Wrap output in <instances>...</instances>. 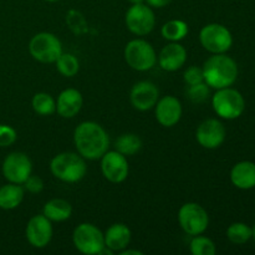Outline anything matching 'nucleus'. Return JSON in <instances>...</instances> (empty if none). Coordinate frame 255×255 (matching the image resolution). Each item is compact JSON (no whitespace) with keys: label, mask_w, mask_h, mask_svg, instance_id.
<instances>
[{"label":"nucleus","mask_w":255,"mask_h":255,"mask_svg":"<svg viewBox=\"0 0 255 255\" xmlns=\"http://www.w3.org/2000/svg\"><path fill=\"white\" fill-rule=\"evenodd\" d=\"M74 143L77 153L85 159H100L110 147V138L104 127L94 121L81 122L75 128Z\"/></svg>","instance_id":"obj_1"},{"label":"nucleus","mask_w":255,"mask_h":255,"mask_svg":"<svg viewBox=\"0 0 255 255\" xmlns=\"http://www.w3.org/2000/svg\"><path fill=\"white\" fill-rule=\"evenodd\" d=\"M204 82L212 89L231 87L238 77V65L226 54H213L203 65Z\"/></svg>","instance_id":"obj_2"},{"label":"nucleus","mask_w":255,"mask_h":255,"mask_svg":"<svg viewBox=\"0 0 255 255\" xmlns=\"http://www.w3.org/2000/svg\"><path fill=\"white\" fill-rule=\"evenodd\" d=\"M50 171L52 176L65 183H76L86 176L87 166L81 154L62 152L51 159Z\"/></svg>","instance_id":"obj_3"},{"label":"nucleus","mask_w":255,"mask_h":255,"mask_svg":"<svg viewBox=\"0 0 255 255\" xmlns=\"http://www.w3.org/2000/svg\"><path fill=\"white\" fill-rule=\"evenodd\" d=\"M214 112L224 120H236L244 112L246 101L242 94L231 87L217 90L212 99Z\"/></svg>","instance_id":"obj_4"},{"label":"nucleus","mask_w":255,"mask_h":255,"mask_svg":"<svg viewBox=\"0 0 255 255\" xmlns=\"http://www.w3.org/2000/svg\"><path fill=\"white\" fill-rule=\"evenodd\" d=\"M125 60L127 65L136 71H148L156 65L157 55L148 41L134 39L125 47Z\"/></svg>","instance_id":"obj_5"},{"label":"nucleus","mask_w":255,"mask_h":255,"mask_svg":"<svg viewBox=\"0 0 255 255\" xmlns=\"http://www.w3.org/2000/svg\"><path fill=\"white\" fill-rule=\"evenodd\" d=\"M29 52L36 61L52 64L62 54V45L56 35L51 32H39L30 40Z\"/></svg>","instance_id":"obj_6"},{"label":"nucleus","mask_w":255,"mask_h":255,"mask_svg":"<svg viewBox=\"0 0 255 255\" xmlns=\"http://www.w3.org/2000/svg\"><path fill=\"white\" fill-rule=\"evenodd\" d=\"M74 246L80 253L97 255L105 248L104 233L91 223H81L72 233Z\"/></svg>","instance_id":"obj_7"},{"label":"nucleus","mask_w":255,"mask_h":255,"mask_svg":"<svg viewBox=\"0 0 255 255\" xmlns=\"http://www.w3.org/2000/svg\"><path fill=\"white\" fill-rule=\"evenodd\" d=\"M178 223L188 236H199L208 228L209 216L203 207L194 202H189L179 209Z\"/></svg>","instance_id":"obj_8"},{"label":"nucleus","mask_w":255,"mask_h":255,"mask_svg":"<svg viewBox=\"0 0 255 255\" xmlns=\"http://www.w3.org/2000/svg\"><path fill=\"white\" fill-rule=\"evenodd\" d=\"M199 41L212 54H226L233 45V36L224 25L213 22L202 27Z\"/></svg>","instance_id":"obj_9"},{"label":"nucleus","mask_w":255,"mask_h":255,"mask_svg":"<svg viewBox=\"0 0 255 255\" xmlns=\"http://www.w3.org/2000/svg\"><path fill=\"white\" fill-rule=\"evenodd\" d=\"M126 26L132 34L137 36H144L149 34L154 29L156 25V16L153 10L147 4H132V6L127 10Z\"/></svg>","instance_id":"obj_10"},{"label":"nucleus","mask_w":255,"mask_h":255,"mask_svg":"<svg viewBox=\"0 0 255 255\" xmlns=\"http://www.w3.org/2000/svg\"><path fill=\"white\" fill-rule=\"evenodd\" d=\"M1 172L7 182L22 186L32 172L31 159L22 152H11L2 162Z\"/></svg>","instance_id":"obj_11"},{"label":"nucleus","mask_w":255,"mask_h":255,"mask_svg":"<svg viewBox=\"0 0 255 255\" xmlns=\"http://www.w3.org/2000/svg\"><path fill=\"white\" fill-rule=\"evenodd\" d=\"M101 171L105 178L111 183H122L128 176L129 167L126 156L120 152L107 151L101 157Z\"/></svg>","instance_id":"obj_12"},{"label":"nucleus","mask_w":255,"mask_h":255,"mask_svg":"<svg viewBox=\"0 0 255 255\" xmlns=\"http://www.w3.org/2000/svg\"><path fill=\"white\" fill-rule=\"evenodd\" d=\"M226 136V127L217 119L206 120L199 125L196 131L197 142L207 149L218 148L224 142Z\"/></svg>","instance_id":"obj_13"},{"label":"nucleus","mask_w":255,"mask_h":255,"mask_svg":"<svg viewBox=\"0 0 255 255\" xmlns=\"http://www.w3.org/2000/svg\"><path fill=\"white\" fill-rule=\"evenodd\" d=\"M25 234L30 246L37 249L45 248L52 238L51 221L47 219L44 214L34 216L27 222Z\"/></svg>","instance_id":"obj_14"},{"label":"nucleus","mask_w":255,"mask_h":255,"mask_svg":"<svg viewBox=\"0 0 255 255\" xmlns=\"http://www.w3.org/2000/svg\"><path fill=\"white\" fill-rule=\"evenodd\" d=\"M132 106L138 111H148L156 106L159 100V91L151 81H139L133 85L129 94Z\"/></svg>","instance_id":"obj_15"},{"label":"nucleus","mask_w":255,"mask_h":255,"mask_svg":"<svg viewBox=\"0 0 255 255\" xmlns=\"http://www.w3.org/2000/svg\"><path fill=\"white\" fill-rule=\"evenodd\" d=\"M156 119L163 127H173L182 117V104L177 97L164 96L156 104Z\"/></svg>","instance_id":"obj_16"},{"label":"nucleus","mask_w":255,"mask_h":255,"mask_svg":"<svg viewBox=\"0 0 255 255\" xmlns=\"http://www.w3.org/2000/svg\"><path fill=\"white\" fill-rule=\"evenodd\" d=\"M187 61V50L178 41H171L161 50L158 55V65L164 71H177L184 66Z\"/></svg>","instance_id":"obj_17"},{"label":"nucleus","mask_w":255,"mask_h":255,"mask_svg":"<svg viewBox=\"0 0 255 255\" xmlns=\"http://www.w3.org/2000/svg\"><path fill=\"white\" fill-rule=\"evenodd\" d=\"M84 105L81 92L76 89H66L59 95L56 101V111L64 119L76 116Z\"/></svg>","instance_id":"obj_18"},{"label":"nucleus","mask_w":255,"mask_h":255,"mask_svg":"<svg viewBox=\"0 0 255 255\" xmlns=\"http://www.w3.org/2000/svg\"><path fill=\"white\" fill-rule=\"evenodd\" d=\"M105 247L112 252H122L131 242V231L124 223H115L104 234Z\"/></svg>","instance_id":"obj_19"},{"label":"nucleus","mask_w":255,"mask_h":255,"mask_svg":"<svg viewBox=\"0 0 255 255\" xmlns=\"http://www.w3.org/2000/svg\"><path fill=\"white\" fill-rule=\"evenodd\" d=\"M231 181L239 189L254 188L255 163L249 161H243L237 163L231 171Z\"/></svg>","instance_id":"obj_20"},{"label":"nucleus","mask_w":255,"mask_h":255,"mask_svg":"<svg viewBox=\"0 0 255 255\" xmlns=\"http://www.w3.org/2000/svg\"><path fill=\"white\" fill-rule=\"evenodd\" d=\"M24 199V187L21 184L7 183L0 187V208L11 211L17 208Z\"/></svg>","instance_id":"obj_21"},{"label":"nucleus","mask_w":255,"mask_h":255,"mask_svg":"<svg viewBox=\"0 0 255 255\" xmlns=\"http://www.w3.org/2000/svg\"><path fill=\"white\" fill-rule=\"evenodd\" d=\"M72 207L67 201L54 198L47 202L42 209V214L51 222H64L71 217Z\"/></svg>","instance_id":"obj_22"},{"label":"nucleus","mask_w":255,"mask_h":255,"mask_svg":"<svg viewBox=\"0 0 255 255\" xmlns=\"http://www.w3.org/2000/svg\"><path fill=\"white\" fill-rule=\"evenodd\" d=\"M142 148V139L134 133H124L115 141V149L124 156H133Z\"/></svg>","instance_id":"obj_23"},{"label":"nucleus","mask_w":255,"mask_h":255,"mask_svg":"<svg viewBox=\"0 0 255 255\" xmlns=\"http://www.w3.org/2000/svg\"><path fill=\"white\" fill-rule=\"evenodd\" d=\"M188 25L183 20H169L162 26L161 34L168 41H181L188 34Z\"/></svg>","instance_id":"obj_24"},{"label":"nucleus","mask_w":255,"mask_h":255,"mask_svg":"<svg viewBox=\"0 0 255 255\" xmlns=\"http://www.w3.org/2000/svg\"><path fill=\"white\" fill-rule=\"evenodd\" d=\"M32 109L40 116H50L56 111V101L46 92H39L32 97Z\"/></svg>","instance_id":"obj_25"},{"label":"nucleus","mask_w":255,"mask_h":255,"mask_svg":"<svg viewBox=\"0 0 255 255\" xmlns=\"http://www.w3.org/2000/svg\"><path fill=\"white\" fill-rule=\"evenodd\" d=\"M55 64H56L57 71L65 77L75 76L80 70L79 60L72 54H65V52H62L59 56V59L55 61Z\"/></svg>","instance_id":"obj_26"},{"label":"nucleus","mask_w":255,"mask_h":255,"mask_svg":"<svg viewBox=\"0 0 255 255\" xmlns=\"http://www.w3.org/2000/svg\"><path fill=\"white\" fill-rule=\"evenodd\" d=\"M227 237L234 244H244L252 238V228L246 223H233L227 229Z\"/></svg>","instance_id":"obj_27"},{"label":"nucleus","mask_w":255,"mask_h":255,"mask_svg":"<svg viewBox=\"0 0 255 255\" xmlns=\"http://www.w3.org/2000/svg\"><path fill=\"white\" fill-rule=\"evenodd\" d=\"M189 249L193 255H214L216 254V244L213 241L203 236H194L189 244Z\"/></svg>","instance_id":"obj_28"},{"label":"nucleus","mask_w":255,"mask_h":255,"mask_svg":"<svg viewBox=\"0 0 255 255\" xmlns=\"http://www.w3.org/2000/svg\"><path fill=\"white\" fill-rule=\"evenodd\" d=\"M187 95L188 99L191 100L193 104H203L208 100L209 96V86L206 82H201V84L192 85L187 90Z\"/></svg>","instance_id":"obj_29"},{"label":"nucleus","mask_w":255,"mask_h":255,"mask_svg":"<svg viewBox=\"0 0 255 255\" xmlns=\"http://www.w3.org/2000/svg\"><path fill=\"white\" fill-rule=\"evenodd\" d=\"M183 79H184V82H186L188 86L204 82L203 69L199 66H189L188 69L184 71Z\"/></svg>","instance_id":"obj_30"},{"label":"nucleus","mask_w":255,"mask_h":255,"mask_svg":"<svg viewBox=\"0 0 255 255\" xmlns=\"http://www.w3.org/2000/svg\"><path fill=\"white\" fill-rule=\"evenodd\" d=\"M16 131L11 126L0 125V147H9L16 141Z\"/></svg>","instance_id":"obj_31"},{"label":"nucleus","mask_w":255,"mask_h":255,"mask_svg":"<svg viewBox=\"0 0 255 255\" xmlns=\"http://www.w3.org/2000/svg\"><path fill=\"white\" fill-rule=\"evenodd\" d=\"M22 186H24V191L30 192L32 194H36L40 193L44 189V182H42V179L39 176H32V174H30L29 178L22 183Z\"/></svg>","instance_id":"obj_32"},{"label":"nucleus","mask_w":255,"mask_h":255,"mask_svg":"<svg viewBox=\"0 0 255 255\" xmlns=\"http://www.w3.org/2000/svg\"><path fill=\"white\" fill-rule=\"evenodd\" d=\"M147 2V5H149L151 7H157V9H161V7L167 6L172 0H144Z\"/></svg>","instance_id":"obj_33"},{"label":"nucleus","mask_w":255,"mask_h":255,"mask_svg":"<svg viewBox=\"0 0 255 255\" xmlns=\"http://www.w3.org/2000/svg\"><path fill=\"white\" fill-rule=\"evenodd\" d=\"M120 254L121 255H142L143 253L139 251H136V249H133V251H131V249H124L122 252H120Z\"/></svg>","instance_id":"obj_34"},{"label":"nucleus","mask_w":255,"mask_h":255,"mask_svg":"<svg viewBox=\"0 0 255 255\" xmlns=\"http://www.w3.org/2000/svg\"><path fill=\"white\" fill-rule=\"evenodd\" d=\"M131 4H142V2H144V0H128Z\"/></svg>","instance_id":"obj_35"},{"label":"nucleus","mask_w":255,"mask_h":255,"mask_svg":"<svg viewBox=\"0 0 255 255\" xmlns=\"http://www.w3.org/2000/svg\"><path fill=\"white\" fill-rule=\"evenodd\" d=\"M252 237L255 239V226L253 227V229H252Z\"/></svg>","instance_id":"obj_36"},{"label":"nucleus","mask_w":255,"mask_h":255,"mask_svg":"<svg viewBox=\"0 0 255 255\" xmlns=\"http://www.w3.org/2000/svg\"><path fill=\"white\" fill-rule=\"evenodd\" d=\"M45 1H47V2H56V1H60V0H45Z\"/></svg>","instance_id":"obj_37"}]
</instances>
